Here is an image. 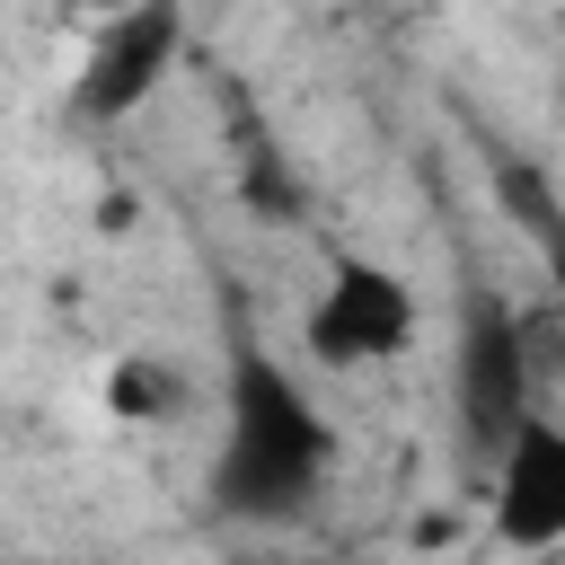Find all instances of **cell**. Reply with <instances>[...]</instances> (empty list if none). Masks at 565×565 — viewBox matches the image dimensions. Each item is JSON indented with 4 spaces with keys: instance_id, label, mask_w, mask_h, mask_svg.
<instances>
[{
    "instance_id": "obj_1",
    "label": "cell",
    "mask_w": 565,
    "mask_h": 565,
    "mask_svg": "<svg viewBox=\"0 0 565 565\" xmlns=\"http://www.w3.org/2000/svg\"><path fill=\"white\" fill-rule=\"evenodd\" d=\"M335 468V433L318 397L256 344L230 353L221 380V450H212V512L230 521H300Z\"/></svg>"
},
{
    "instance_id": "obj_2",
    "label": "cell",
    "mask_w": 565,
    "mask_h": 565,
    "mask_svg": "<svg viewBox=\"0 0 565 565\" xmlns=\"http://www.w3.org/2000/svg\"><path fill=\"white\" fill-rule=\"evenodd\" d=\"M177 44H185V18H177L168 0L115 9V18L88 35L79 71H71V115H79V124H124V115H141V106L168 88Z\"/></svg>"
},
{
    "instance_id": "obj_3",
    "label": "cell",
    "mask_w": 565,
    "mask_h": 565,
    "mask_svg": "<svg viewBox=\"0 0 565 565\" xmlns=\"http://www.w3.org/2000/svg\"><path fill=\"white\" fill-rule=\"evenodd\" d=\"M406 335H415V291H406V274L380 265V256H344V265L318 282L309 318H300V344H309L327 371L388 362V353H406Z\"/></svg>"
},
{
    "instance_id": "obj_4",
    "label": "cell",
    "mask_w": 565,
    "mask_h": 565,
    "mask_svg": "<svg viewBox=\"0 0 565 565\" xmlns=\"http://www.w3.org/2000/svg\"><path fill=\"white\" fill-rule=\"evenodd\" d=\"M450 388H459V424H468V441L494 459V450H503V433L539 406V362H530L521 309H503V300H468Z\"/></svg>"
},
{
    "instance_id": "obj_5",
    "label": "cell",
    "mask_w": 565,
    "mask_h": 565,
    "mask_svg": "<svg viewBox=\"0 0 565 565\" xmlns=\"http://www.w3.org/2000/svg\"><path fill=\"white\" fill-rule=\"evenodd\" d=\"M494 539L521 556H547L565 539V424L530 406L494 450Z\"/></svg>"
},
{
    "instance_id": "obj_6",
    "label": "cell",
    "mask_w": 565,
    "mask_h": 565,
    "mask_svg": "<svg viewBox=\"0 0 565 565\" xmlns=\"http://www.w3.org/2000/svg\"><path fill=\"white\" fill-rule=\"evenodd\" d=\"M177 406H185V380H177L168 353H124L106 371V415L115 424H168Z\"/></svg>"
},
{
    "instance_id": "obj_7",
    "label": "cell",
    "mask_w": 565,
    "mask_h": 565,
    "mask_svg": "<svg viewBox=\"0 0 565 565\" xmlns=\"http://www.w3.org/2000/svg\"><path fill=\"white\" fill-rule=\"evenodd\" d=\"M494 185H503V203H512V221L547 247L556 238V185H547V168H530V159H503L494 168Z\"/></svg>"
},
{
    "instance_id": "obj_8",
    "label": "cell",
    "mask_w": 565,
    "mask_h": 565,
    "mask_svg": "<svg viewBox=\"0 0 565 565\" xmlns=\"http://www.w3.org/2000/svg\"><path fill=\"white\" fill-rule=\"evenodd\" d=\"M238 565H265V556H238Z\"/></svg>"
}]
</instances>
